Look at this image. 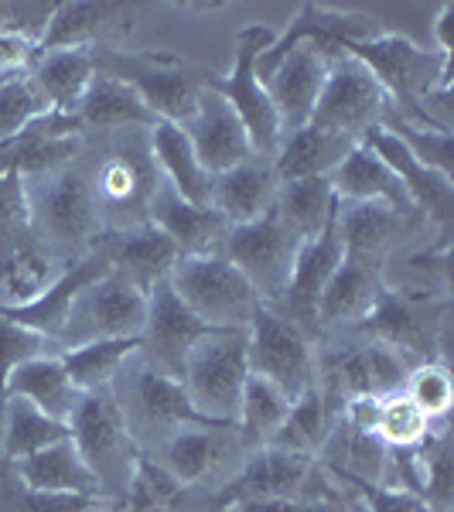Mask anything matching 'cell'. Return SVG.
<instances>
[{
	"label": "cell",
	"mask_w": 454,
	"mask_h": 512,
	"mask_svg": "<svg viewBox=\"0 0 454 512\" xmlns=\"http://www.w3.org/2000/svg\"><path fill=\"white\" fill-rule=\"evenodd\" d=\"M86 164L103 233L151 222V198L164 181L151 154V130L86 137Z\"/></svg>",
	"instance_id": "cell-1"
},
{
	"label": "cell",
	"mask_w": 454,
	"mask_h": 512,
	"mask_svg": "<svg viewBox=\"0 0 454 512\" xmlns=\"http://www.w3.org/2000/svg\"><path fill=\"white\" fill-rule=\"evenodd\" d=\"M28 209H31V233L62 267L93 253L99 226V205L89 178L86 151L72 164L28 181Z\"/></svg>",
	"instance_id": "cell-2"
},
{
	"label": "cell",
	"mask_w": 454,
	"mask_h": 512,
	"mask_svg": "<svg viewBox=\"0 0 454 512\" xmlns=\"http://www.w3.org/2000/svg\"><path fill=\"white\" fill-rule=\"evenodd\" d=\"M342 55H352L373 72L396 117L427 130H441L427 120L424 103L431 93H451V55L420 48L417 41L393 31H379L366 41H349L342 45Z\"/></svg>",
	"instance_id": "cell-3"
},
{
	"label": "cell",
	"mask_w": 454,
	"mask_h": 512,
	"mask_svg": "<svg viewBox=\"0 0 454 512\" xmlns=\"http://www.w3.org/2000/svg\"><path fill=\"white\" fill-rule=\"evenodd\" d=\"M110 390L117 396L123 424H127L130 437H134L137 451L151 454V458L181 427H222L212 424L209 417H202L192 407L181 379L161 373L140 352H134L123 362Z\"/></svg>",
	"instance_id": "cell-4"
},
{
	"label": "cell",
	"mask_w": 454,
	"mask_h": 512,
	"mask_svg": "<svg viewBox=\"0 0 454 512\" xmlns=\"http://www.w3.org/2000/svg\"><path fill=\"white\" fill-rule=\"evenodd\" d=\"M99 76L127 82L144 99L158 123L185 127L195 117L198 99L212 86L216 72L178 59L171 52H127V48H99L93 52Z\"/></svg>",
	"instance_id": "cell-5"
},
{
	"label": "cell",
	"mask_w": 454,
	"mask_h": 512,
	"mask_svg": "<svg viewBox=\"0 0 454 512\" xmlns=\"http://www.w3.org/2000/svg\"><path fill=\"white\" fill-rule=\"evenodd\" d=\"M291 499V502H349L318 458H304L280 448L250 451L226 482L205 499V512H226L239 502ZM356 506V502H352Z\"/></svg>",
	"instance_id": "cell-6"
},
{
	"label": "cell",
	"mask_w": 454,
	"mask_h": 512,
	"mask_svg": "<svg viewBox=\"0 0 454 512\" xmlns=\"http://www.w3.org/2000/svg\"><path fill=\"white\" fill-rule=\"evenodd\" d=\"M451 297H427L400 287H383L369 315L349 328L352 335L369 338L400 355L410 369L420 362L444 359V338H448Z\"/></svg>",
	"instance_id": "cell-7"
},
{
	"label": "cell",
	"mask_w": 454,
	"mask_h": 512,
	"mask_svg": "<svg viewBox=\"0 0 454 512\" xmlns=\"http://www.w3.org/2000/svg\"><path fill=\"white\" fill-rule=\"evenodd\" d=\"M410 376V366L396 352L359 338L352 332H338L318 338L315 349V386L325 403L342 414L352 396H390L400 393Z\"/></svg>",
	"instance_id": "cell-8"
},
{
	"label": "cell",
	"mask_w": 454,
	"mask_h": 512,
	"mask_svg": "<svg viewBox=\"0 0 454 512\" xmlns=\"http://www.w3.org/2000/svg\"><path fill=\"white\" fill-rule=\"evenodd\" d=\"M69 431L82 461L96 475L99 499L110 502V506L120 502L130 489L140 451L127 431V424H123L120 403L110 386L106 390L82 393L76 414L69 420Z\"/></svg>",
	"instance_id": "cell-9"
},
{
	"label": "cell",
	"mask_w": 454,
	"mask_h": 512,
	"mask_svg": "<svg viewBox=\"0 0 454 512\" xmlns=\"http://www.w3.org/2000/svg\"><path fill=\"white\" fill-rule=\"evenodd\" d=\"M246 376H250L246 328H219L188 352L185 369H181V386H185L198 414L209 417L212 424L233 427Z\"/></svg>",
	"instance_id": "cell-10"
},
{
	"label": "cell",
	"mask_w": 454,
	"mask_h": 512,
	"mask_svg": "<svg viewBox=\"0 0 454 512\" xmlns=\"http://www.w3.org/2000/svg\"><path fill=\"white\" fill-rule=\"evenodd\" d=\"M277 31L267 28V24H250L236 35V55H233V69L226 76H212V89L226 99L229 110L236 113L239 123H243L246 137H250V147L257 158L274 161L277 147H280V120L270 106V96L263 89V82L257 79V59L260 52H267L274 45Z\"/></svg>",
	"instance_id": "cell-11"
},
{
	"label": "cell",
	"mask_w": 454,
	"mask_h": 512,
	"mask_svg": "<svg viewBox=\"0 0 454 512\" xmlns=\"http://www.w3.org/2000/svg\"><path fill=\"white\" fill-rule=\"evenodd\" d=\"M168 284L212 328H246L253 311L263 304L250 287V280L239 274L222 253L178 256Z\"/></svg>",
	"instance_id": "cell-12"
},
{
	"label": "cell",
	"mask_w": 454,
	"mask_h": 512,
	"mask_svg": "<svg viewBox=\"0 0 454 512\" xmlns=\"http://www.w3.org/2000/svg\"><path fill=\"white\" fill-rule=\"evenodd\" d=\"M315 349L297 325L277 315L270 304H260L246 325V362L250 373L263 376L277 386L287 400H297L315 386Z\"/></svg>",
	"instance_id": "cell-13"
},
{
	"label": "cell",
	"mask_w": 454,
	"mask_h": 512,
	"mask_svg": "<svg viewBox=\"0 0 454 512\" xmlns=\"http://www.w3.org/2000/svg\"><path fill=\"white\" fill-rule=\"evenodd\" d=\"M297 250H301V239L277 219L274 209L246 226H233L219 246V253L250 280L263 304H277L284 297Z\"/></svg>",
	"instance_id": "cell-14"
},
{
	"label": "cell",
	"mask_w": 454,
	"mask_h": 512,
	"mask_svg": "<svg viewBox=\"0 0 454 512\" xmlns=\"http://www.w3.org/2000/svg\"><path fill=\"white\" fill-rule=\"evenodd\" d=\"M386 113H390V99L373 79V72L352 55H332L308 127L362 140L366 130L383 127Z\"/></svg>",
	"instance_id": "cell-15"
},
{
	"label": "cell",
	"mask_w": 454,
	"mask_h": 512,
	"mask_svg": "<svg viewBox=\"0 0 454 512\" xmlns=\"http://www.w3.org/2000/svg\"><path fill=\"white\" fill-rule=\"evenodd\" d=\"M147 321V294L117 274L99 277L79 294L69 325L59 338V352L99 338H140Z\"/></svg>",
	"instance_id": "cell-16"
},
{
	"label": "cell",
	"mask_w": 454,
	"mask_h": 512,
	"mask_svg": "<svg viewBox=\"0 0 454 512\" xmlns=\"http://www.w3.org/2000/svg\"><path fill=\"white\" fill-rule=\"evenodd\" d=\"M151 11L147 4H113V0H62L48 18L45 35L38 41V52H59V48H123V41L134 35L137 21Z\"/></svg>",
	"instance_id": "cell-17"
},
{
	"label": "cell",
	"mask_w": 454,
	"mask_h": 512,
	"mask_svg": "<svg viewBox=\"0 0 454 512\" xmlns=\"http://www.w3.org/2000/svg\"><path fill=\"white\" fill-rule=\"evenodd\" d=\"M373 35H379V28L369 14L335 11V7H325V4H301L284 35H277L267 52H260L257 79L270 76L297 45H311V48H318L325 59H332V55H342V45H349V41H366Z\"/></svg>",
	"instance_id": "cell-18"
},
{
	"label": "cell",
	"mask_w": 454,
	"mask_h": 512,
	"mask_svg": "<svg viewBox=\"0 0 454 512\" xmlns=\"http://www.w3.org/2000/svg\"><path fill=\"white\" fill-rule=\"evenodd\" d=\"M212 332H219V328L205 325L164 280V284H158L147 294V321L144 332H140V355L151 366H158L161 373L181 379L188 352Z\"/></svg>",
	"instance_id": "cell-19"
},
{
	"label": "cell",
	"mask_w": 454,
	"mask_h": 512,
	"mask_svg": "<svg viewBox=\"0 0 454 512\" xmlns=\"http://www.w3.org/2000/svg\"><path fill=\"white\" fill-rule=\"evenodd\" d=\"M359 144L369 147V151H373L376 158L400 178V185L407 188L410 202H414L417 216L434 229V236H451V222H454V185L451 181L454 178L427 168V164H420L414 154L407 151V144L383 127L366 130Z\"/></svg>",
	"instance_id": "cell-20"
},
{
	"label": "cell",
	"mask_w": 454,
	"mask_h": 512,
	"mask_svg": "<svg viewBox=\"0 0 454 512\" xmlns=\"http://www.w3.org/2000/svg\"><path fill=\"white\" fill-rule=\"evenodd\" d=\"M342 236H338V212L328 219V226L318 236L304 239L301 250H297L294 270H291V284H287L284 297L270 308L277 315H284L291 325L301 328L311 342H318V297L325 291L328 277L335 274V267L342 263Z\"/></svg>",
	"instance_id": "cell-21"
},
{
	"label": "cell",
	"mask_w": 454,
	"mask_h": 512,
	"mask_svg": "<svg viewBox=\"0 0 454 512\" xmlns=\"http://www.w3.org/2000/svg\"><path fill=\"white\" fill-rule=\"evenodd\" d=\"M246 454L233 427H181L154 454L181 489H198L205 482H226Z\"/></svg>",
	"instance_id": "cell-22"
},
{
	"label": "cell",
	"mask_w": 454,
	"mask_h": 512,
	"mask_svg": "<svg viewBox=\"0 0 454 512\" xmlns=\"http://www.w3.org/2000/svg\"><path fill=\"white\" fill-rule=\"evenodd\" d=\"M338 236H342L345 253L386 263L390 256L407 250L414 239L434 236V229L420 216H403V212L390 209V205L338 202Z\"/></svg>",
	"instance_id": "cell-23"
},
{
	"label": "cell",
	"mask_w": 454,
	"mask_h": 512,
	"mask_svg": "<svg viewBox=\"0 0 454 512\" xmlns=\"http://www.w3.org/2000/svg\"><path fill=\"white\" fill-rule=\"evenodd\" d=\"M82 151H86V137L76 117L45 113L11 140H0V175H18L24 181L52 175L76 161Z\"/></svg>",
	"instance_id": "cell-24"
},
{
	"label": "cell",
	"mask_w": 454,
	"mask_h": 512,
	"mask_svg": "<svg viewBox=\"0 0 454 512\" xmlns=\"http://www.w3.org/2000/svg\"><path fill=\"white\" fill-rule=\"evenodd\" d=\"M93 253L110 267V274L130 280L144 294L164 284L178 263V250L158 226H137V229H110L99 233L93 243Z\"/></svg>",
	"instance_id": "cell-25"
},
{
	"label": "cell",
	"mask_w": 454,
	"mask_h": 512,
	"mask_svg": "<svg viewBox=\"0 0 454 512\" xmlns=\"http://www.w3.org/2000/svg\"><path fill=\"white\" fill-rule=\"evenodd\" d=\"M383 287H386L383 263L345 253L342 263L335 267V274L328 277L325 291H321V297H318V332H321V338L356 328L359 321L369 315V308L376 304V297Z\"/></svg>",
	"instance_id": "cell-26"
},
{
	"label": "cell",
	"mask_w": 454,
	"mask_h": 512,
	"mask_svg": "<svg viewBox=\"0 0 454 512\" xmlns=\"http://www.w3.org/2000/svg\"><path fill=\"white\" fill-rule=\"evenodd\" d=\"M325 76H328L325 55L311 45H297L270 76L260 79L280 120V134H294V130L308 127L321 96V86H325Z\"/></svg>",
	"instance_id": "cell-27"
},
{
	"label": "cell",
	"mask_w": 454,
	"mask_h": 512,
	"mask_svg": "<svg viewBox=\"0 0 454 512\" xmlns=\"http://www.w3.org/2000/svg\"><path fill=\"white\" fill-rule=\"evenodd\" d=\"M106 274H110V267L99 260V253H86L82 260L69 263V267H65L62 274L35 297V301L18 304V308H0V315L7 321H14V325H24V328H31V332L52 338V342L59 345L79 294Z\"/></svg>",
	"instance_id": "cell-28"
},
{
	"label": "cell",
	"mask_w": 454,
	"mask_h": 512,
	"mask_svg": "<svg viewBox=\"0 0 454 512\" xmlns=\"http://www.w3.org/2000/svg\"><path fill=\"white\" fill-rule=\"evenodd\" d=\"M181 130L192 140L198 164H202L212 178L253 158V147H250V137H246L243 123H239L236 113L229 110V103L212 86L202 93L195 117Z\"/></svg>",
	"instance_id": "cell-29"
},
{
	"label": "cell",
	"mask_w": 454,
	"mask_h": 512,
	"mask_svg": "<svg viewBox=\"0 0 454 512\" xmlns=\"http://www.w3.org/2000/svg\"><path fill=\"white\" fill-rule=\"evenodd\" d=\"M151 226H158L175 243L178 256H209L219 253L222 239L233 226L209 205L185 202L168 181L151 198Z\"/></svg>",
	"instance_id": "cell-30"
},
{
	"label": "cell",
	"mask_w": 454,
	"mask_h": 512,
	"mask_svg": "<svg viewBox=\"0 0 454 512\" xmlns=\"http://www.w3.org/2000/svg\"><path fill=\"white\" fill-rule=\"evenodd\" d=\"M72 117H76L82 137H110V134H120V130L158 127L154 113L147 110L144 99H140L127 82H120L113 76H99V72Z\"/></svg>",
	"instance_id": "cell-31"
},
{
	"label": "cell",
	"mask_w": 454,
	"mask_h": 512,
	"mask_svg": "<svg viewBox=\"0 0 454 512\" xmlns=\"http://www.w3.org/2000/svg\"><path fill=\"white\" fill-rule=\"evenodd\" d=\"M280 181L274 164L253 154L250 161L222 171L212 178V209L219 212L229 226H246V222L267 216L277 202Z\"/></svg>",
	"instance_id": "cell-32"
},
{
	"label": "cell",
	"mask_w": 454,
	"mask_h": 512,
	"mask_svg": "<svg viewBox=\"0 0 454 512\" xmlns=\"http://www.w3.org/2000/svg\"><path fill=\"white\" fill-rule=\"evenodd\" d=\"M62 263L38 243L31 229L0 239V308L28 304L62 274Z\"/></svg>",
	"instance_id": "cell-33"
},
{
	"label": "cell",
	"mask_w": 454,
	"mask_h": 512,
	"mask_svg": "<svg viewBox=\"0 0 454 512\" xmlns=\"http://www.w3.org/2000/svg\"><path fill=\"white\" fill-rule=\"evenodd\" d=\"M0 396H4V400H28L31 407H38L45 417L62 420V424H69L82 400V393L72 386L69 373H65L59 352L38 355V359L18 366L7 376L4 393Z\"/></svg>",
	"instance_id": "cell-34"
},
{
	"label": "cell",
	"mask_w": 454,
	"mask_h": 512,
	"mask_svg": "<svg viewBox=\"0 0 454 512\" xmlns=\"http://www.w3.org/2000/svg\"><path fill=\"white\" fill-rule=\"evenodd\" d=\"M359 140L328 134L318 127H301L294 134L280 137V147L274 154V175L280 185L287 181H308V178H332L335 168L345 161V154L356 147Z\"/></svg>",
	"instance_id": "cell-35"
},
{
	"label": "cell",
	"mask_w": 454,
	"mask_h": 512,
	"mask_svg": "<svg viewBox=\"0 0 454 512\" xmlns=\"http://www.w3.org/2000/svg\"><path fill=\"white\" fill-rule=\"evenodd\" d=\"M332 188H335L338 202H379V205H390V209L403 212V216H417L414 202H410L407 188L400 185V178L362 144L352 147V151L345 154V161L335 168Z\"/></svg>",
	"instance_id": "cell-36"
},
{
	"label": "cell",
	"mask_w": 454,
	"mask_h": 512,
	"mask_svg": "<svg viewBox=\"0 0 454 512\" xmlns=\"http://www.w3.org/2000/svg\"><path fill=\"white\" fill-rule=\"evenodd\" d=\"M11 465L21 482L38 492L89 495V499H99L96 475L89 472V465L82 461L72 437H65L59 444H48V448L28 454V458H21V461H11Z\"/></svg>",
	"instance_id": "cell-37"
},
{
	"label": "cell",
	"mask_w": 454,
	"mask_h": 512,
	"mask_svg": "<svg viewBox=\"0 0 454 512\" xmlns=\"http://www.w3.org/2000/svg\"><path fill=\"white\" fill-rule=\"evenodd\" d=\"M31 79L48 99L52 113H65L72 117L76 106L82 103L86 89L96 79V59L93 52L82 48H59V52H38L35 65H31Z\"/></svg>",
	"instance_id": "cell-38"
},
{
	"label": "cell",
	"mask_w": 454,
	"mask_h": 512,
	"mask_svg": "<svg viewBox=\"0 0 454 512\" xmlns=\"http://www.w3.org/2000/svg\"><path fill=\"white\" fill-rule=\"evenodd\" d=\"M151 154L158 161L161 178L192 205L212 209V175L198 164L192 140L175 123H158L151 130Z\"/></svg>",
	"instance_id": "cell-39"
},
{
	"label": "cell",
	"mask_w": 454,
	"mask_h": 512,
	"mask_svg": "<svg viewBox=\"0 0 454 512\" xmlns=\"http://www.w3.org/2000/svg\"><path fill=\"white\" fill-rule=\"evenodd\" d=\"M386 458H390V448L379 441L376 434L356 431L349 424L332 427L328 441L321 444L318 461L332 478H362V482H386Z\"/></svg>",
	"instance_id": "cell-40"
},
{
	"label": "cell",
	"mask_w": 454,
	"mask_h": 512,
	"mask_svg": "<svg viewBox=\"0 0 454 512\" xmlns=\"http://www.w3.org/2000/svg\"><path fill=\"white\" fill-rule=\"evenodd\" d=\"M294 400H287L284 393L277 390L270 379L263 376H246V386H243V396H239V414H236V441L243 454L250 451H260L274 441V434L280 431L284 424L287 410H291Z\"/></svg>",
	"instance_id": "cell-41"
},
{
	"label": "cell",
	"mask_w": 454,
	"mask_h": 512,
	"mask_svg": "<svg viewBox=\"0 0 454 512\" xmlns=\"http://www.w3.org/2000/svg\"><path fill=\"white\" fill-rule=\"evenodd\" d=\"M274 212L301 243L318 236L328 226V219L338 212V195L332 188V178H308V181H287V185H280Z\"/></svg>",
	"instance_id": "cell-42"
},
{
	"label": "cell",
	"mask_w": 454,
	"mask_h": 512,
	"mask_svg": "<svg viewBox=\"0 0 454 512\" xmlns=\"http://www.w3.org/2000/svg\"><path fill=\"white\" fill-rule=\"evenodd\" d=\"M134 352H140V338H99V342L62 349L59 359L72 379V386H76L79 393H93V390L113 386L120 366Z\"/></svg>",
	"instance_id": "cell-43"
},
{
	"label": "cell",
	"mask_w": 454,
	"mask_h": 512,
	"mask_svg": "<svg viewBox=\"0 0 454 512\" xmlns=\"http://www.w3.org/2000/svg\"><path fill=\"white\" fill-rule=\"evenodd\" d=\"M72 437L69 424L45 417L28 400H4L0 407V451L7 461H21L48 444H59Z\"/></svg>",
	"instance_id": "cell-44"
},
{
	"label": "cell",
	"mask_w": 454,
	"mask_h": 512,
	"mask_svg": "<svg viewBox=\"0 0 454 512\" xmlns=\"http://www.w3.org/2000/svg\"><path fill=\"white\" fill-rule=\"evenodd\" d=\"M335 424H338L335 410L325 403V396H321L318 386H311V390H304L291 403L284 424H280V431L274 434V441H270L267 448L304 454V458H318L321 444L328 441V434H332Z\"/></svg>",
	"instance_id": "cell-45"
},
{
	"label": "cell",
	"mask_w": 454,
	"mask_h": 512,
	"mask_svg": "<svg viewBox=\"0 0 454 512\" xmlns=\"http://www.w3.org/2000/svg\"><path fill=\"white\" fill-rule=\"evenodd\" d=\"M420 465H424V502L434 512H451L454 499V448L448 434V420H437L431 434L417 444Z\"/></svg>",
	"instance_id": "cell-46"
},
{
	"label": "cell",
	"mask_w": 454,
	"mask_h": 512,
	"mask_svg": "<svg viewBox=\"0 0 454 512\" xmlns=\"http://www.w3.org/2000/svg\"><path fill=\"white\" fill-rule=\"evenodd\" d=\"M181 492L185 489L168 475V468L161 461H154L151 454H140L127 495L120 502H113L110 512H161L175 506Z\"/></svg>",
	"instance_id": "cell-47"
},
{
	"label": "cell",
	"mask_w": 454,
	"mask_h": 512,
	"mask_svg": "<svg viewBox=\"0 0 454 512\" xmlns=\"http://www.w3.org/2000/svg\"><path fill=\"white\" fill-rule=\"evenodd\" d=\"M103 499L89 495H59V492H38L24 485L14 465L0 458V512H89Z\"/></svg>",
	"instance_id": "cell-48"
},
{
	"label": "cell",
	"mask_w": 454,
	"mask_h": 512,
	"mask_svg": "<svg viewBox=\"0 0 454 512\" xmlns=\"http://www.w3.org/2000/svg\"><path fill=\"white\" fill-rule=\"evenodd\" d=\"M431 420L417 410V403L407 393H390L379 400V420L376 437L386 448H417L427 434H431Z\"/></svg>",
	"instance_id": "cell-49"
},
{
	"label": "cell",
	"mask_w": 454,
	"mask_h": 512,
	"mask_svg": "<svg viewBox=\"0 0 454 512\" xmlns=\"http://www.w3.org/2000/svg\"><path fill=\"white\" fill-rule=\"evenodd\" d=\"M403 393L417 403V410L431 420V424H437V420H448L451 400H454L448 362L434 359V362H420V366H414L407 376V383H403Z\"/></svg>",
	"instance_id": "cell-50"
},
{
	"label": "cell",
	"mask_w": 454,
	"mask_h": 512,
	"mask_svg": "<svg viewBox=\"0 0 454 512\" xmlns=\"http://www.w3.org/2000/svg\"><path fill=\"white\" fill-rule=\"evenodd\" d=\"M383 130H390L393 137H400L403 144H407V151L414 154L420 164H427V168H434L451 178V168H454L451 130H427V127H417V123H407L403 117H396L393 106L383 120Z\"/></svg>",
	"instance_id": "cell-51"
},
{
	"label": "cell",
	"mask_w": 454,
	"mask_h": 512,
	"mask_svg": "<svg viewBox=\"0 0 454 512\" xmlns=\"http://www.w3.org/2000/svg\"><path fill=\"white\" fill-rule=\"evenodd\" d=\"M55 352H59V345H55L52 338L31 332V328H24V325H14V321H7L0 315V393H4L7 376L18 366L38 359V355H55ZM0 407H4V396H0Z\"/></svg>",
	"instance_id": "cell-52"
},
{
	"label": "cell",
	"mask_w": 454,
	"mask_h": 512,
	"mask_svg": "<svg viewBox=\"0 0 454 512\" xmlns=\"http://www.w3.org/2000/svg\"><path fill=\"white\" fill-rule=\"evenodd\" d=\"M338 489H349L359 512H434L420 495L396 485L362 482V478H332Z\"/></svg>",
	"instance_id": "cell-53"
},
{
	"label": "cell",
	"mask_w": 454,
	"mask_h": 512,
	"mask_svg": "<svg viewBox=\"0 0 454 512\" xmlns=\"http://www.w3.org/2000/svg\"><path fill=\"white\" fill-rule=\"evenodd\" d=\"M31 229L28 181L18 175H0V239Z\"/></svg>",
	"instance_id": "cell-54"
},
{
	"label": "cell",
	"mask_w": 454,
	"mask_h": 512,
	"mask_svg": "<svg viewBox=\"0 0 454 512\" xmlns=\"http://www.w3.org/2000/svg\"><path fill=\"white\" fill-rule=\"evenodd\" d=\"M226 512H352V502H291V499H257L239 502Z\"/></svg>",
	"instance_id": "cell-55"
},
{
	"label": "cell",
	"mask_w": 454,
	"mask_h": 512,
	"mask_svg": "<svg viewBox=\"0 0 454 512\" xmlns=\"http://www.w3.org/2000/svg\"><path fill=\"white\" fill-rule=\"evenodd\" d=\"M451 28H454V4H444L441 11H437V21H434V38H437V52L441 55L454 52Z\"/></svg>",
	"instance_id": "cell-56"
},
{
	"label": "cell",
	"mask_w": 454,
	"mask_h": 512,
	"mask_svg": "<svg viewBox=\"0 0 454 512\" xmlns=\"http://www.w3.org/2000/svg\"><path fill=\"white\" fill-rule=\"evenodd\" d=\"M89 512H110V502H96V506L89 509Z\"/></svg>",
	"instance_id": "cell-57"
}]
</instances>
